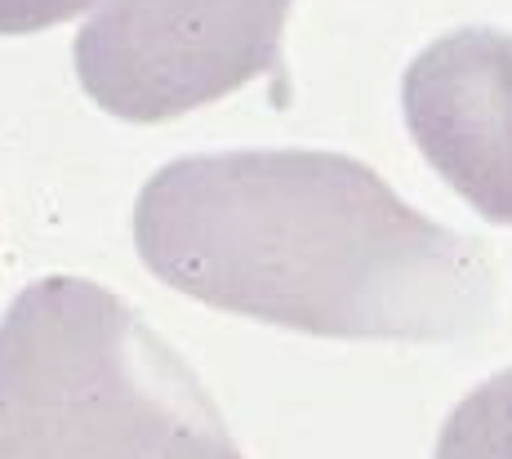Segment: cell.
I'll return each mask as SVG.
<instances>
[{
	"label": "cell",
	"instance_id": "cell-1",
	"mask_svg": "<svg viewBox=\"0 0 512 459\" xmlns=\"http://www.w3.org/2000/svg\"><path fill=\"white\" fill-rule=\"evenodd\" d=\"M143 268L219 312L321 339H446L495 317L481 241L410 210L357 156H183L134 205Z\"/></svg>",
	"mask_w": 512,
	"mask_h": 459
},
{
	"label": "cell",
	"instance_id": "cell-2",
	"mask_svg": "<svg viewBox=\"0 0 512 459\" xmlns=\"http://www.w3.org/2000/svg\"><path fill=\"white\" fill-rule=\"evenodd\" d=\"M0 459H245L196 370L85 277L18 290L0 321Z\"/></svg>",
	"mask_w": 512,
	"mask_h": 459
},
{
	"label": "cell",
	"instance_id": "cell-3",
	"mask_svg": "<svg viewBox=\"0 0 512 459\" xmlns=\"http://www.w3.org/2000/svg\"><path fill=\"white\" fill-rule=\"evenodd\" d=\"M285 14L290 0H107L76 36V76L121 121H170L272 72Z\"/></svg>",
	"mask_w": 512,
	"mask_h": 459
},
{
	"label": "cell",
	"instance_id": "cell-4",
	"mask_svg": "<svg viewBox=\"0 0 512 459\" xmlns=\"http://www.w3.org/2000/svg\"><path fill=\"white\" fill-rule=\"evenodd\" d=\"M410 139L481 219L512 228V36L459 27L401 81Z\"/></svg>",
	"mask_w": 512,
	"mask_h": 459
},
{
	"label": "cell",
	"instance_id": "cell-5",
	"mask_svg": "<svg viewBox=\"0 0 512 459\" xmlns=\"http://www.w3.org/2000/svg\"><path fill=\"white\" fill-rule=\"evenodd\" d=\"M437 459H512V366L450 410L437 437Z\"/></svg>",
	"mask_w": 512,
	"mask_h": 459
},
{
	"label": "cell",
	"instance_id": "cell-6",
	"mask_svg": "<svg viewBox=\"0 0 512 459\" xmlns=\"http://www.w3.org/2000/svg\"><path fill=\"white\" fill-rule=\"evenodd\" d=\"M103 5L107 0H0V36L45 32V27L94 14Z\"/></svg>",
	"mask_w": 512,
	"mask_h": 459
}]
</instances>
